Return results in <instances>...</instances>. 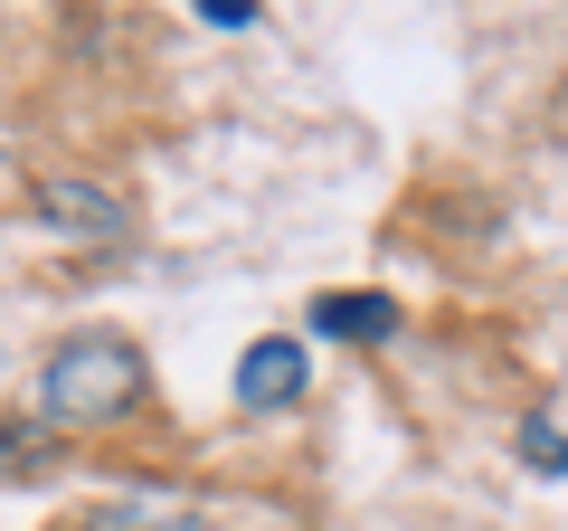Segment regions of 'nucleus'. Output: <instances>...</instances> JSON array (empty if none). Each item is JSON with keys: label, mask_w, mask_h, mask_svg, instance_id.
I'll use <instances>...</instances> for the list:
<instances>
[{"label": "nucleus", "mask_w": 568, "mask_h": 531, "mask_svg": "<svg viewBox=\"0 0 568 531\" xmlns=\"http://www.w3.org/2000/svg\"><path fill=\"white\" fill-rule=\"evenodd\" d=\"M142 389H152V370H142V351L123 342V332H77V342H58L39 361V428H114V418L142 409Z\"/></svg>", "instance_id": "nucleus-1"}, {"label": "nucleus", "mask_w": 568, "mask_h": 531, "mask_svg": "<svg viewBox=\"0 0 568 531\" xmlns=\"http://www.w3.org/2000/svg\"><path fill=\"white\" fill-rule=\"evenodd\" d=\"M313 389V361H304V342L294 332H265V342H246V361H237V399L256 418H275V409H294Z\"/></svg>", "instance_id": "nucleus-2"}, {"label": "nucleus", "mask_w": 568, "mask_h": 531, "mask_svg": "<svg viewBox=\"0 0 568 531\" xmlns=\"http://www.w3.org/2000/svg\"><path fill=\"white\" fill-rule=\"evenodd\" d=\"M39 219L58 228V238H77V247H114L123 228H133L114 190H95V181H67V171H58V181H39Z\"/></svg>", "instance_id": "nucleus-3"}, {"label": "nucleus", "mask_w": 568, "mask_h": 531, "mask_svg": "<svg viewBox=\"0 0 568 531\" xmlns=\"http://www.w3.org/2000/svg\"><path fill=\"white\" fill-rule=\"evenodd\" d=\"M67 531H209V512H190V503H152V493H104V503H85Z\"/></svg>", "instance_id": "nucleus-4"}, {"label": "nucleus", "mask_w": 568, "mask_h": 531, "mask_svg": "<svg viewBox=\"0 0 568 531\" xmlns=\"http://www.w3.org/2000/svg\"><path fill=\"white\" fill-rule=\"evenodd\" d=\"M313 332H332V342H388L398 304L388 294H313Z\"/></svg>", "instance_id": "nucleus-5"}, {"label": "nucleus", "mask_w": 568, "mask_h": 531, "mask_svg": "<svg viewBox=\"0 0 568 531\" xmlns=\"http://www.w3.org/2000/svg\"><path fill=\"white\" fill-rule=\"evenodd\" d=\"M48 465H58V437L39 418H0V484H39Z\"/></svg>", "instance_id": "nucleus-6"}, {"label": "nucleus", "mask_w": 568, "mask_h": 531, "mask_svg": "<svg viewBox=\"0 0 568 531\" xmlns=\"http://www.w3.org/2000/svg\"><path fill=\"white\" fill-rule=\"evenodd\" d=\"M521 455H530L540 474H568V418L530 409V418H521Z\"/></svg>", "instance_id": "nucleus-7"}, {"label": "nucleus", "mask_w": 568, "mask_h": 531, "mask_svg": "<svg viewBox=\"0 0 568 531\" xmlns=\"http://www.w3.org/2000/svg\"><path fill=\"white\" fill-rule=\"evenodd\" d=\"M209 29H256V0H200Z\"/></svg>", "instance_id": "nucleus-8"}]
</instances>
